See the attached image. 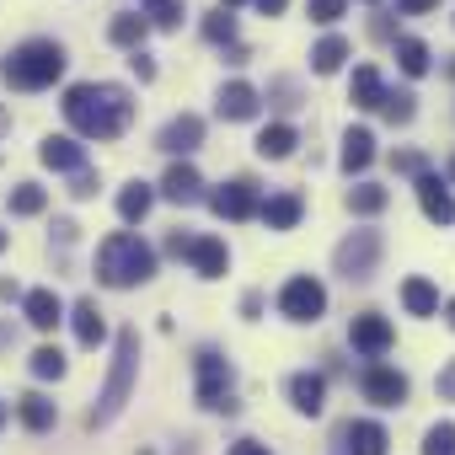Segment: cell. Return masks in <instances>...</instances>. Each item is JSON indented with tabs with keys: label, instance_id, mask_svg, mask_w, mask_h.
Returning <instances> with one entry per match:
<instances>
[{
	"label": "cell",
	"instance_id": "6da1fadb",
	"mask_svg": "<svg viewBox=\"0 0 455 455\" xmlns=\"http://www.w3.org/2000/svg\"><path fill=\"white\" fill-rule=\"evenodd\" d=\"M60 108H65V124H70L81 140H118V134L129 129V118H134L129 92L113 86V81H81V86L65 92Z\"/></svg>",
	"mask_w": 455,
	"mask_h": 455
},
{
	"label": "cell",
	"instance_id": "7a4b0ae2",
	"mask_svg": "<svg viewBox=\"0 0 455 455\" xmlns=\"http://www.w3.org/2000/svg\"><path fill=\"white\" fill-rule=\"evenodd\" d=\"M156 274V252L134 236V231H113L102 247H97V279L108 290H134Z\"/></svg>",
	"mask_w": 455,
	"mask_h": 455
},
{
	"label": "cell",
	"instance_id": "3957f363",
	"mask_svg": "<svg viewBox=\"0 0 455 455\" xmlns=\"http://www.w3.org/2000/svg\"><path fill=\"white\" fill-rule=\"evenodd\" d=\"M0 76H6L17 92H44L65 76V49L54 38H28L22 49L6 54V65H0Z\"/></svg>",
	"mask_w": 455,
	"mask_h": 455
},
{
	"label": "cell",
	"instance_id": "277c9868",
	"mask_svg": "<svg viewBox=\"0 0 455 455\" xmlns=\"http://www.w3.org/2000/svg\"><path fill=\"white\" fill-rule=\"evenodd\" d=\"M134 370H140V332H134V327H124V332H118L113 370H108V386H102L97 407L86 412V423H92V428H102V423H113V418L124 412V402H129V391H134Z\"/></svg>",
	"mask_w": 455,
	"mask_h": 455
},
{
	"label": "cell",
	"instance_id": "5b68a950",
	"mask_svg": "<svg viewBox=\"0 0 455 455\" xmlns=\"http://www.w3.org/2000/svg\"><path fill=\"white\" fill-rule=\"evenodd\" d=\"M193 370H198V402L209 412H236V402H231V364H225V354L198 348Z\"/></svg>",
	"mask_w": 455,
	"mask_h": 455
},
{
	"label": "cell",
	"instance_id": "8992f818",
	"mask_svg": "<svg viewBox=\"0 0 455 455\" xmlns=\"http://www.w3.org/2000/svg\"><path fill=\"white\" fill-rule=\"evenodd\" d=\"M332 263H338L343 279H359V284H364V279L375 274V263H380V231H354L348 242H338Z\"/></svg>",
	"mask_w": 455,
	"mask_h": 455
},
{
	"label": "cell",
	"instance_id": "52a82bcc",
	"mask_svg": "<svg viewBox=\"0 0 455 455\" xmlns=\"http://www.w3.org/2000/svg\"><path fill=\"white\" fill-rule=\"evenodd\" d=\"M279 311H284L290 322H322V311H327V290H322L311 274H295V279L279 290Z\"/></svg>",
	"mask_w": 455,
	"mask_h": 455
},
{
	"label": "cell",
	"instance_id": "ba28073f",
	"mask_svg": "<svg viewBox=\"0 0 455 455\" xmlns=\"http://www.w3.org/2000/svg\"><path fill=\"white\" fill-rule=\"evenodd\" d=\"M359 391H364V402H375V407H402V402H407V375L391 370V364H370V370L359 375Z\"/></svg>",
	"mask_w": 455,
	"mask_h": 455
},
{
	"label": "cell",
	"instance_id": "9c48e42d",
	"mask_svg": "<svg viewBox=\"0 0 455 455\" xmlns=\"http://www.w3.org/2000/svg\"><path fill=\"white\" fill-rule=\"evenodd\" d=\"M258 204H263V198H258V188H252L247 177H236V182H225V188L209 193V209H214L220 220H252Z\"/></svg>",
	"mask_w": 455,
	"mask_h": 455
},
{
	"label": "cell",
	"instance_id": "30bf717a",
	"mask_svg": "<svg viewBox=\"0 0 455 455\" xmlns=\"http://www.w3.org/2000/svg\"><path fill=\"white\" fill-rule=\"evenodd\" d=\"M348 343H354L359 354L380 359V354L396 343V332H391V322H386L380 311H364V316H354V327H348Z\"/></svg>",
	"mask_w": 455,
	"mask_h": 455
},
{
	"label": "cell",
	"instance_id": "8fae6325",
	"mask_svg": "<svg viewBox=\"0 0 455 455\" xmlns=\"http://www.w3.org/2000/svg\"><path fill=\"white\" fill-rule=\"evenodd\" d=\"M166 156H193L198 145H204V118L198 113H177L166 129H161V140H156Z\"/></svg>",
	"mask_w": 455,
	"mask_h": 455
},
{
	"label": "cell",
	"instance_id": "7c38bea8",
	"mask_svg": "<svg viewBox=\"0 0 455 455\" xmlns=\"http://www.w3.org/2000/svg\"><path fill=\"white\" fill-rule=\"evenodd\" d=\"M188 263L198 279H220L225 268H231V247H225L220 236H193L188 242Z\"/></svg>",
	"mask_w": 455,
	"mask_h": 455
},
{
	"label": "cell",
	"instance_id": "4fadbf2b",
	"mask_svg": "<svg viewBox=\"0 0 455 455\" xmlns=\"http://www.w3.org/2000/svg\"><path fill=\"white\" fill-rule=\"evenodd\" d=\"M220 118H231V124H247V118H258V108H263V97H258V86H247V81H231V86H220Z\"/></svg>",
	"mask_w": 455,
	"mask_h": 455
},
{
	"label": "cell",
	"instance_id": "5bb4252c",
	"mask_svg": "<svg viewBox=\"0 0 455 455\" xmlns=\"http://www.w3.org/2000/svg\"><path fill=\"white\" fill-rule=\"evenodd\" d=\"M38 161L54 166V172H86V145L70 140V134H49V140L38 145Z\"/></svg>",
	"mask_w": 455,
	"mask_h": 455
},
{
	"label": "cell",
	"instance_id": "9a60e30c",
	"mask_svg": "<svg viewBox=\"0 0 455 455\" xmlns=\"http://www.w3.org/2000/svg\"><path fill=\"white\" fill-rule=\"evenodd\" d=\"M161 193H166L172 204H198V198H204V177H198V166L172 161V166H166V177H161Z\"/></svg>",
	"mask_w": 455,
	"mask_h": 455
},
{
	"label": "cell",
	"instance_id": "2e32d148",
	"mask_svg": "<svg viewBox=\"0 0 455 455\" xmlns=\"http://www.w3.org/2000/svg\"><path fill=\"white\" fill-rule=\"evenodd\" d=\"M258 214H263L268 231H295L300 214H306V198H300V193H274V198L258 204Z\"/></svg>",
	"mask_w": 455,
	"mask_h": 455
},
{
	"label": "cell",
	"instance_id": "e0dca14e",
	"mask_svg": "<svg viewBox=\"0 0 455 455\" xmlns=\"http://www.w3.org/2000/svg\"><path fill=\"white\" fill-rule=\"evenodd\" d=\"M418 204H423V214H428L434 225H450V220H455V198H450V188H444L434 172L418 177Z\"/></svg>",
	"mask_w": 455,
	"mask_h": 455
},
{
	"label": "cell",
	"instance_id": "ac0fdd59",
	"mask_svg": "<svg viewBox=\"0 0 455 455\" xmlns=\"http://www.w3.org/2000/svg\"><path fill=\"white\" fill-rule=\"evenodd\" d=\"M22 311H28V322H33L38 332H54V327L65 322V300H60L54 290H28V295H22Z\"/></svg>",
	"mask_w": 455,
	"mask_h": 455
},
{
	"label": "cell",
	"instance_id": "d6986e66",
	"mask_svg": "<svg viewBox=\"0 0 455 455\" xmlns=\"http://www.w3.org/2000/svg\"><path fill=\"white\" fill-rule=\"evenodd\" d=\"M343 444H348V455H386L391 434L375 418H359V423H343Z\"/></svg>",
	"mask_w": 455,
	"mask_h": 455
},
{
	"label": "cell",
	"instance_id": "ffe728a7",
	"mask_svg": "<svg viewBox=\"0 0 455 455\" xmlns=\"http://www.w3.org/2000/svg\"><path fill=\"white\" fill-rule=\"evenodd\" d=\"M290 402H295V412L316 418V412L327 407V380H322V375H311V370H300V375L290 380Z\"/></svg>",
	"mask_w": 455,
	"mask_h": 455
},
{
	"label": "cell",
	"instance_id": "44dd1931",
	"mask_svg": "<svg viewBox=\"0 0 455 455\" xmlns=\"http://www.w3.org/2000/svg\"><path fill=\"white\" fill-rule=\"evenodd\" d=\"M402 311H407V316H434V311H439V290H434L428 279H418V274L402 279Z\"/></svg>",
	"mask_w": 455,
	"mask_h": 455
},
{
	"label": "cell",
	"instance_id": "7402d4cb",
	"mask_svg": "<svg viewBox=\"0 0 455 455\" xmlns=\"http://www.w3.org/2000/svg\"><path fill=\"white\" fill-rule=\"evenodd\" d=\"M145 33H150V22H145L140 12H118V17L108 22V38H113L118 49H129V54H134V49L145 44Z\"/></svg>",
	"mask_w": 455,
	"mask_h": 455
},
{
	"label": "cell",
	"instance_id": "603a6c76",
	"mask_svg": "<svg viewBox=\"0 0 455 455\" xmlns=\"http://www.w3.org/2000/svg\"><path fill=\"white\" fill-rule=\"evenodd\" d=\"M295 145H300V134H295L290 124H268V129L258 134V156H263V161H284V156H295Z\"/></svg>",
	"mask_w": 455,
	"mask_h": 455
},
{
	"label": "cell",
	"instance_id": "cb8c5ba5",
	"mask_svg": "<svg viewBox=\"0 0 455 455\" xmlns=\"http://www.w3.org/2000/svg\"><path fill=\"white\" fill-rule=\"evenodd\" d=\"M370 161H375V134H370V129H348V134H343V172L354 177V172H364Z\"/></svg>",
	"mask_w": 455,
	"mask_h": 455
},
{
	"label": "cell",
	"instance_id": "d4e9b609",
	"mask_svg": "<svg viewBox=\"0 0 455 455\" xmlns=\"http://www.w3.org/2000/svg\"><path fill=\"white\" fill-rule=\"evenodd\" d=\"M70 322H76V338H81V348H97V343L108 338V322H102L97 300H81V306L70 311Z\"/></svg>",
	"mask_w": 455,
	"mask_h": 455
},
{
	"label": "cell",
	"instance_id": "484cf974",
	"mask_svg": "<svg viewBox=\"0 0 455 455\" xmlns=\"http://www.w3.org/2000/svg\"><path fill=\"white\" fill-rule=\"evenodd\" d=\"M17 412H22V423H28L33 434H49V428H54V418H60V407H54L44 391H28V396L17 402Z\"/></svg>",
	"mask_w": 455,
	"mask_h": 455
},
{
	"label": "cell",
	"instance_id": "4316f807",
	"mask_svg": "<svg viewBox=\"0 0 455 455\" xmlns=\"http://www.w3.org/2000/svg\"><path fill=\"white\" fill-rule=\"evenodd\" d=\"M343 60H348V38H338V33H332V38H322V44L311 49V70H316V76H338V70H343Z\"/></svg>",
	"mask_w": 455,
	"mask_h": 455
},
{
	"label": "cell",
	"instance_id": "83f0119b",
	"mask_svg": "<svg viewBox=\"0 0 455 455\" xmlns=\"http://www.w3.org/2000/svg\"><path fill=\"white\" fill-rule=\"evenodd\" d=\"M150 204H156V188H150V182H129V188L118 193V214H124L129 225H140V220L150 214Z\"/></svg>",
	"mask_w": 455,
	"mask_h": 455
},
{
	"label": "cell",
	"instance_id": "f1b7e54d",
	"mask_svg": "<svg viewBox=\"0 0 455 455\" xmlns=\"http://www.w3.org/2000/svg\"><path fill=\"white\" fill-rule=\"evenodd\" d=\"M396 65H402V76H412V81L428 76V65H434V60H428V44H423V38H396Z\"/></svg>",
	"mask_w": 455,
	"mask_h": 455
},
{
	"label": "cell",
	"instance_id": "f546056e",
	"mask_svg": "<svg viewBox=\"0 0 455 455\" xmlns=\"http://www.w3.org/2000/svg\"><path fill=\"white\" fill-rule=\"evenodd\" d=\"M380 97H386L380 70H375V65H359V70H354V108H380Z\"/></svg>",
	"mask_w": 455,
	"mask_h": 455
},
{
	"label": "cell",
	"instance_id": "4dcf8cb0",
	"mask_svg": "<svg viewBox=\"0 0 455 455\" xmlns=\"http://www.w3.org/2000/svg\"><path fill=\"white\" fill-rule=\"evenodd\" d=\"M391 204V193L380 188V182H359V188H348V209L354 214H380Z\"/></svg>",
	"mask_w": 455,
	"mask_h": 455
},
{
	"label": "cell",
	"instance_id": "1f68e13d",
	"mask_svg": "<svg viewBox=\"0 0 455 455\" xmlns=\"http://www.w3.org/2000/svg\"><path fill=\"white\" fill-rule=\"evenodd\" d=\"M140 12H145V22H150V28L172 33V28L182 22V0H140Z\"/></svg>",
	"mask_w": 455,
	"mask_h": 455
},
{
	"label": "cell",
	"instance_id": "d6a6232c",
	"mask_svg": "<svg viewBox=\"0 0 455 455\" xmlns=\"http://www.w3.org/2000/svg\"><path fill=\"white\" fill-rule=\"evenodd\" d=\"M44 209H49V193H44L38 182H17V188H12V214L28 220V214H44Z\"/></svg>",
	"mask_w": 455,
	"mask_h": 455
},
{
	"label": "cell",
	"instance_id": "836d02e7",
	"mask_svg": "<svg viewBox=\"0 0 455 455\" xmlns=\"http://www.w3.org/2000/svg\"><path fill=\"white\" fill-rule=\"evenodd\" d=\"M412 102H418L412 92H386V97H380V113H386V124H412V113H418Z\"/></svg>",
	"mask_w": 455,
	"mask_h": 455
},
{
	"label": "cell",
	"instance_id": "e575fe53",
	"mask_svg": "<svg viewBox=\"0 0 455 455\" xmlns=\"http://www.w3.org/2000/svg\"><path fill=\"white\" fill-rule=\"evenodd\" d=\"M33 375H38V380H60V375H65V354H60L54 343H44V348L33 354Z\"/></svg>",
	"mask_w": 455,
	"mask_h": 455
},
{
	"label": "cell",
	"instance_id": "d590c367",
	"mask_svg": "<svg viewBox=\"0 0 455 455\" xmlns=\"http://www.w3.org/2000/svg\"><path fill=\"white\" fill-rule=\"evenodd\" d=\"M204 38H209V44H236V17H231V12L204 17Z\"/></svg>",
	"mask_w": 455,
	"mask_h": 455
},
{
	"label": "cell",
	"instance_id": "8d00e7d4",
	"mask_svg": "<svg viewBox=\"0 0 455 455\" xmlns=\"http://www.w3.org/2000/svg\"><path fill=\"white\" fill-rule=\"evenodd\" d=\"M423 455H455V423H434L423 434Z\"/></svg>",
	"mask_w": 455,
	"mask_h": 455
},
{
	"label": "cell",
	"instance_id": "74e56055",
	"mask_svg": "<svg viewBox=\"0 0 455 455\" xmlns=\"http://www.w3.org/2000/svg\"><path fill=\"white\" fill-rule=\"evenodd\" d=\"M306 12H311V22L327 28V22H338V17L348 12V0H306Z\"/></svg>",
	"mask_w": 455,
	"mask_h": 455
},
{
	"label": "cell",
	"instance_id": "f35d334b",
	"mask_svg": "<svg viewBox=\"0 0 455 455\" xmlns=\"http://www.w3.org/2000/svg\"><path fill=\"white\" fill-rule=\"evenodd\" d=\"M391 166H396L402 177H412V182H418V177L428 172V156H418V150H396V156H391Z\"/></svg>",
	"mask_w": 455,
	"mask_h": 455
},
{
	"label": "cell",
	"instance_id": "ab89813d",
	"mask_svg": "<svg viewBox=\"0 0 455 455\" xmlns=\"http://www.w3.org/2000/svg\"><path fill=\"white\" fill-rule=\"evenodd\" d=\"M129 70H134L140 81H156V60H150L145 49H134V54H129Z\"/></svg>",
	"mask_w": 455,
	"mask_h": 455
},
{
	"label": "cell",
	"instance_id": "60d3db41",
	"mask_svg": "<svg viewBox=\"0 0 455 455\" xmlns=\"http://www.w3.org/2000/svg\"><path fill=\"white\" fill-rule=\"evenodd\" d=\"M434 391H439L444 402H455V359H450V364L439 370V380H434Z\"/></svg>",
	"mask_w": 455,
	"mask_h": 455
},
{
	"label": "cell",
	"instance_id": "b9f144b4",
	"mask_svg": "<svg viewBox=\"0 0 455 455\" xmlns=\"http://www.w3.org/2000/svg\"><path fill=\"white\" fill-rule=\"evenodd\" d=\"M402 17H423V12H439V0H396Z\"/></svg>",
	"mask_w": 455,
	"mask_h": 455
},
{
	"label": "cell",
	"instance_id": "7bdbcfd3",
	"mask_svg": "<svg viewBox=\"0 0 455 455\" xmlns=\"http://www.w3.org/2000/svg\"><path fill=\"white\" fill-rule=\"evenodd\" d=\"M225 455H274V450H268V444H258V439H236Z\"/></svg>",
	"mask_w": 455,
	"mask_h": 455
},
{
	"label": "cell",
	"instance_id": "ee69618b",
	"mask_svg": "<svg viewBox=\"0 0 455 455\" xmlns=\"http://www.w3.org/2000/svg\"><path fill=\"white\" fill-rule=\"evenodd\" d=\"M70 193H76V198H92V193H97V177H92V172H76V188H70Z\"/></svg>",
	"mask_w": 455,
	"mask_h": 455
},
{
	"label": "cell",
	"instance_id": "f6af8a7d",
	"mask_svg": "<svg viewBox=\"0 0 455 455\" xmlns=\"http://www.w3.org/2000/svg\"><path fill=\"white\" fill-rule=\"evenodd\" d=\"M188 242H193V236L177 231V236H166V252H172V258H188Z\"/></svg>",
	"mask_w": 455,
	"mask_h": 455
},
{
	"label": "cell",
	"instance_id": "bcb514c9",
	"mask_svg": "<svg viewBox=\"0 0 455 455\" xmlns=\"http://www.w3.org/2000/svg\"><path fill=\"white\" fill-rule=\"evenodd\" d=\"M252 6H258V12H263V17H279V12H284V6H290V0H252Z\"/></svg>",
	"mask_w": 455,
	"mask_h": 455
},
{
	"label": "cell",
	"instance_id": "7dc6e473",
	"mask_svg": "<svg viewBox=\"0 0 455 455\" xmlns=\"http://www.w3.org/2000/svg\"><path fill=\"white\" fill-rule=\"evenodd\" d=\"M17 295H22V284H17V279H0V300H17Z\"/></svg>",
	"mask_w": 455,
	"mask_h": 455
},
{
	"label": "cell",
	"instance_id": "c3c4849f",
	"mask_svg": "<svg viewBox=\"0 0 455 455\" xmlns=\"http://www.w3.org/2000/svg\"><path fill=\"white\" fill-rule=\"evenodd\" d=\"M444 322H450V327H455V300H450V306H444Z\"/></svg>",
	"mask_w": 455,
	"mask_h": 455
},
{
	"label": "cell",
	"instance_id": "681fc988",
	"mask_svg": "<svg viewBox=\"0 0 455 455\" xmlns=\"http://www.w3.org/2000/svg\"><path fill=\"white\" fill-rule=\"evenodd\" d=\"M6 247H12V231H0V252H6Z\"/></svg>",
	"mask_w": 455,
	"mask_h": 455
},
{
	"label": "cell",
	"instance_id": "f907efd6",
	"mask_svg": "<svg viewBox=\"0 0 455 455\" xmlns=\"http://www.w3.org/2000/svg\"><path fill=\"white\" fill-rule=\"evenodd\" d=\"M220 6H225V12H231V6H242V0H220Z\"/></svg>",
	"mask_w": 455,
	"mask_h": 455
},
{
	"label": "cell",
	"instance_id": "816d5d0a",
	"mask_svg": "<svg viewBox=\"0 0 455 455\" xmlns=\"http://www.w3.org/2000/svg\"><path fill=\"white\" fill-rule=\"evenodd\" d=\"M450 182H455V156H450Z\"/></svg>",
	"mask_w": 455,
	"mask_h": 455
},
{
	"label": "cell",
	"instance_id": "f5cc1de1",
	"mask_svg": "<svg viewBox=\"0 0 455 455\" xmlns=\"http://www.w3.org/2000/svg\"><path fill=\"white\" fill-rule=\"evenodd\" d=\"M0 423H6V407H0Z\"/></svg>",
	"mask_w": 455,
	"mask_h": 455
},
{
	"label": "cell",
	"instance_id": "db71d44e",
	"mask_svg": "<svg viewBox=\"0 0 455 455\" xmlns=\"http://www.w3.org/2000/svg\"><path fill=\"white\" fill-rule=\"evenodd\" d=\"M450 76H455V60H450Z\"/></svg>",
	"mask_w": 455,
	"mask_h": 455
}]
</instances>
